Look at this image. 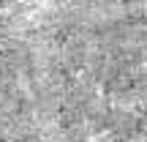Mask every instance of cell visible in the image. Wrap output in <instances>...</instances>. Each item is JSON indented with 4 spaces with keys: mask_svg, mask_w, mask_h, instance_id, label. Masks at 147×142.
Listing matches in <instances>:
<instances>
[{
    "mask_svg": "<svg viewBox=\"0 0 147 142\" xmlns=\"http://www.w3.org/2000/svg\"><path fill=\"white\" fill-rule=\"evenodd\" d=\"M147 131V3H0V142H134Z\"/></svg>",
    "mask_w": 147,
    "mask_h": 142,
    "instance_id": "6da1fadb",
    "label": "cell"
}]
</instances>
